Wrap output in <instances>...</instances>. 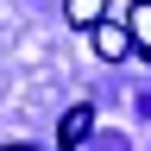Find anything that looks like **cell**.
<instances>
[{
  "label": "cell",
  "mask_w": 151,
  "mask_h": 151,
  "mask_svg": "<svg viewBox=\"0 0 151 151\" xmlns=\"http://www.w3.org/2000/svg\"><path fill=\"white\" fill-rule=\"evenodd\" d=\"M88 38H94V57H101V63H120V57L132 50V32H126V19H101V25H94Z\"/></svg>",
  "instance_id": "6da1fadb"
},
{
  "label": "cell",
  "mask_w": 151,
  "mask_h": 151,
  "mask_svg": "<svg viewBox=\"0 0 151 151\" xmlns=\"http://www.w3.org/2000/svg\"><path fill=\"white\" fill-rule=\"evenodd\" d=\"M88 132H94V107H69V113H63V126H57V151H76Z\"/></svg>",
  "instance_id": "7a4b0ae2"
},
{
  "label": "cell",
  "mask_w": 151,
  "mask_h": 151,
  "mask_svg": "<svg viewBox=\"0 0 151 151\" xmlns=\"http://www.w3.org/2000/svg\"><path fill=\"white\" fill-rule=\"evenodd\" d=\"M126 32H132V50L151 57V0H132L126 6Z\"/></svg>",
  "instance_id": "3957f363"
},
{
  "label": "cell",
  "mask_w": 151,
  "mask_h": 151,
  "mask_svg": "<svg viewBox=\"0 0 151 151\" xmlns=\"http://www.w3.org/2000/svg\"><path fill=\"white\" fill-rule=\"evenodd\" d=\"M63 13H69L76 32H94V25L107 19V0H63Z\"/></svg>",
  "instance_id": "277c9868"
}]
</instances>
